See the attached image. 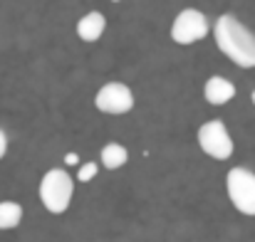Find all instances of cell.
I'll return each instance as SVG.
<instances>
[{
  "label": "cell",
  "instance_id": "cell-1",
  "mask_svg": "<svg viewBox=\"0 0 255 242\" xmlns=\"http://www.w3.org/2000/svg\"><path fill=\"white\" fill-rule=\"evenodd\" d=\"M218 50L241 67H255V35L236 17L221 15L213 27Z\"/></svg>",
  "mask_w": 255,
  "mask_h": 242
},
{
  "label": "cell",
  "instance_id": "cell-2",
  "mask_svg": "<svg viewBox=\"0 0 255 242\" xmlns=\"http://www.w3.org/2000/svg\"><path fill=\"white\" fill-rule=\"evenodd\" d=\"M72 193H75V183H72V178H70V173L65 168H50L42 175L40 200L52 215H60V213H65L70 208Z\"/></svg>",
  "mask_w": 255,
  "mask_h": 242
},
{
  "label": "cell",
  "instance_id": "cell-3",
  "mask_svg": "<svg viewBox=\"0 0 255 242\" xmlns=\"http://www.w3.org/2000/svg\"><path fill=\"white\" fill-rule=\"evenodd\" d=\"M226 190L231 203L243 213V215H255V173L238 165L231 168L226 175Z\"/></svg>",
  "mask_w": 255,
  "mask_h": 242
},
{
  "label": "cell",
  "instance_id": "cell-4",
  "mask_svg": "<svg viewBox=\"0 0 255 242\" xmlns=\"http://www.w3.org/2000/svg\"><path fill=\"white\" fill-rule=\"evenodd\" d=\"M198 144H201L203 154H208L216 161H226L236 151L233 139H231V134H228V129L221 119H211L198 129Z\"/></svg>",
  "mask_w": 255,
  "mask_h": 242
},
{
  "label": "cell",
  "instance_id": "cell-5",
  "mask_svg": "<svg viewBox=\"0 0 255 242\" xmlns=\"http://www.w3.org/2000/svg\"><path fill=\"white\" fill-rule=\"evenodd\" d=\"M206 35H208V20L196 7L181 10L171 25V40L176 45H193V42L203 40Z\"/></svg>",
  "mask_w": 255,
  "mask_h": 242
},
{
  "label": "cell",
  "instance_id": "cell-6",
  "mask_svg": "<svg viewBox=\"0 0 255 242\" xmlns=\"http://www.w3.org/2000/svg\"><path fill=\"white\" fill-rule=\"evenodd\" d=\"M94 106L102 111V114H127L134 109V94L131 89L124 84V81H107L97 96H94Z\"/></svg>",
  "mask_w": 255,
  "mask_h": 242
},
{
  "label": "cell",
  "instance_id": "cell-7",
  "mask_svg": "<svg viewBox=\"0 0 255 242\" xmlns=\"http://www.w3.org/2000/svg\"><path fill=\"white\" fill-rule=\"evenodd\" d=\"M203 96H206L208 104L221 106V104H226V101H231L236 96V84L228 81L226 77H211L206 81V86H203Z\"/></svg>",
  "mask_w": 255,
  "mask_h": 242
},
{
  "label": "cell",
  "instance_id": "cell-8",
  "mask_svg": "<svg viewBox=\"0 0 255 242\" xmlns=\"http://www.w3.org/2000/svg\"><path fill=\"white\" fill-rule=\"evenodd\" d=\"M104 30H107V17H104L102 12H97V10L87 12L85 17L77 22V35H80L85 42H97V40L104 35Z\"/></svg>",
  "mask_w": 255,
  "mask_h": 242
},
{
  "label": "cell",
  "instance_id": "cell-9",
  "mask_svg": "<svg viewBox=\"0 0 255 242\" xmlns=\"http://www.w3.org/2000/svg\"><path fill=\"white\" fill-rule=\"evenodd\" d=\"M22 220V208L15 200H2L0 203V230H12Z\"/></svg>",
  "mask_w": 255,
  "mask_h": 242
},
{
  "label": "cell",
  "instance_id": "cell-10",
  "mask_svg": "<svg viewBox=\"0 0 255 242\" xmlns=\"http://www.w3.org/2000/svg\"><path fill=\"white\" fill-rule=\"evenodd\" d=\"M127 159H129V154H127V149H124L122 144H107V146L102 149V165L109 168V170L122 168V165L127 163Z\"/></svg>",
  "mask_w": 255,
  "mask_h": 242
},
{
  "label": "cell",
  "instance_id": "cell-11",
  "mask_svg": "<svg viewBox=\"0 0 255 242\" xmlns=\"http://www.w3.org/2000/svg\"><path fill=\"white\" fill-rule=\"evenodd\" d=\"M97 163H85V165H80V170H77V180L80 183H87V180H92L94 175H97Z\"/></svg>",
  "mask_w": 255,
  "mask_h": 242
},
{
  "label": "cell",
  "instance_id": "cell-12",
  "mask_svg": "<svg viewBox=\"0 0 255 242\" xmlns=\"http://www.w3.org/2000/svg\"><path fill=\"white\" fill-rule=\"evenodd\" d=\"M5 151H7V136H5V131L0 129V159L5 156Z\"/></svg>",
  "mask_w": 255,
  "mask_h": 242
},
{
  "label": "cell",
  "instance_id": "cell-13",
  "mask_svg": "<svg viewBox=\"0 0 255 242\" xmlns=\"http://www.w3.org/2000/svg\"><path fill=\"white\" fill-rule=\"evenodd\" d=\"M65 163H67V165H77V163H80V156H77V154H67V156H65Z\"/></svg>",
  "mask_w": 255,
  "mask_h": 242
},
{
  "label": "cell",
  "instance_id": "cell-14",
  "mask_svg": "<svg viewBox=\"0 0 255 242\" xmlns=\"http://www.w3.org/2000/svg\"><path fill=\"white\" fill-rule=\"evenodd\" d=\"M253 104H255V91H253Z\"/></svg>",
  "mask_w": 255,
  "mask_h": 242
},
{
  "label": "cell",
  "instance_id": "cell-15",
  "mask_svg": "<svg viewBox=\"0 0 255 242\" xmlns=\"http://www.w3.org/2000/svg\"><path fill=\"white\" fill-rule=\"evenodd\" d=\"M112 2H119V0H112Z\"/></svg>",
  "mask_w": 255,
  "mask_h": 242
}]
</instances>
